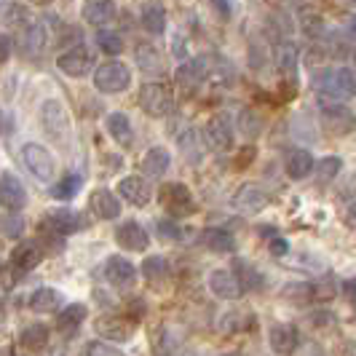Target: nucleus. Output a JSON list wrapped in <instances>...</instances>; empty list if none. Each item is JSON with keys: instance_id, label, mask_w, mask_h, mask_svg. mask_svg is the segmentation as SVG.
<instances>
[{"instance_id": "nucleus-1", "label": "nucleus", "mask_w": 356, "mask_h": 356, "mask_svg": "<svg viewBox=\"0 0 356 356\" xmlns=\"http://www.w3.org/2000/svg\"><path fill=\"white\" fill-rule=\"evenodd\" d=\"M314 89L321 99H346L356 97V70L351 67H327L314 75Z\"/></svg>"}, {"instance_id": "nucleus-2", "label": "nucleus", "mask_w": 356, "mask_h": 356, "mask_svg": "<svg viewBox=\"0 0 356 356\" xmlns=\"http://www.w3.org/2000/svg\"><path fill=\"white\" fill-rule=\"evenodd\" d=\"M321 126L335 137H346L356 129V113L335 99H321Z\"/></svg>"}, {"instance_id": "nucleus-3", "label": "nucleus", "mask_w": 356, "mask_h": 356, "mask_svg": "<svg viewBox=\"0 0 356 356\" xmlns=\"http://www.w3.org/2000/svg\"><path fill=\"white\" fill-rule=\"evenodd\" d=\"M94 86L102 94H121L131 86V70L124 62H105L94 70Z\"/></svg>"}, {"instance_id": "nucleus-4", "label": "nucleus", "mask_w": 356, "mask_h": 356, "mask_svg": "<svg viewBox=\"0 0 356 356\" xmlns=\"http://www.w3.org/2000/svg\"><path fill=\"white\" fill-rule=\"evenodd\" d=\"M161 204L172 217H185L196 212V201L191 196V188L185 182H166L161 185Z\"/></svg>"}, {"instance_id": "nucleus-5", "label": "nucleus", "mask_w": 356, "mask_h": 356, "mask_svg": "<svg viewBox=\"0 0 356 356\" xmlns=\"http://www.w3.org/2000/svg\"><path fill=\"white\" fill-rule=\"evenodd\" d=\"M22 161L30 169V175L35 179H40V182H49L56 175V161H54V156L43 145L27 143L22 147Z\"/></svg>"}, {"instance_id": "nucleus-6", "label": "nucleus", "mask_w": 356, "mask_h": 356, "mask_svg": "<svg viewBox=\"0 0 356 356\" xmlns=\"http://www.w3.org/2000/svg\"><path fill=\"white\" fill-rule=\"evenodd\" d=\"M140 107L147 115H153V118H163V115L172 113L175 97H172V91L166 89L163 83H145L143 89H140Z\"/></svg>"}, {"instance_id": "nucleus-7", "label": "nucleus", "mask_w": 356, "mask_h": 356, "mask_svg": "<svg viewBox=\"0 0 356 356\" xmlns=\"http://www.w3.org/2000/svg\"><path fill=\"white\" fill-rule=\"evenodd\" d=\"M40 121H43V129L51 134L54 140H62V137L70 134V113H67V107L62 105L59 99H46L43 102Z\"/></svg>"}, {"instance_id": "nucleus-8", "label": "nucleus", "mask_w": 356, "mask_h": 356, "mask_svg": "<svg viewBox=\"0 0 356 356\" xmlns=\"http://www.w3.org/2000/svg\"><path fill=\"white\" fill-rule=\"evenodd\" d=\"M209 70H212V56H193L188 59L177 72H175V81L185 91H196L207 78H209Z\"/></svg>"}, {"instance_id": "nucleus-9", "label": "nucleus", "mask_w": 356, "mask_h": 356, "mask_svg": "<svg viewBox=\"0 0 356 356\" xmlns=\"http://www.w3.org/2000/svg\"><path fill=\"white\" fill-rule=\"evenodd\" d=\"M56 67L65 72V75H70V78H81V75H86L94 67V54L83 43L81 46H72L65 54H59Z\"/></svg>"}, {"instance_id": "nucleus-10", "label": "nucleus", "mask_w": 356, "mask_h": 356, "mask_svg": "<svg viewBox=\"0 0 356 356\" xmlns=\"http://www.w3.org/2000/svg\"><path fill=\"white\" fill-rule=\"evenodd\" d=\"M115 244L126 252H145L150 244V236L137 220H126L115 228Z\"/></svg>"}, {"instance_id": "nucleus-11", "label": "nucleus", "mask_w": 356, "mask_h": 356, "mask_svg": "<svg viewBox=\"0 0 356 356\" xmlns=\"http://www.w3.org/2000/svg\"><path fill=\"white\" fill-rule=\"evenodd\" d=\"M268 201H270V196L260 185H241L238 193L233 196V209L241 214H257L266 209Z\"/></svg>"}, {"instance_id": "nucleus-12", "label": "nucleus", "mask_w": 356, "mask_h": 356, "mask_svg": "<svg viewBox=\"0 0 356 356\" xmlns=\"http://www.w3.org/2000/svg\"><path fill=\"white\" fill-rule=\"evenodd\" d=\"M105 279L113 286H118V289H131V286L137 284V268H134V263H129L126 257L115 254V257H110L105 263Z\"/></svg>"}, {"instance_id": "nucleus-13", "label": "nucleus", "mask_w": 356, "mask_h": 356, "mask_svg": "<svg viewBox=\"0 0 356 356\" xmlns=\"http://www.w3.org/2000/svg\"><path fill=\"white\" fill-rule=\"evenodd\" d=\"M27 204V191L22 185V179L14 175H0V207L8 212H19Z\"/></svg>"}, {"instance_id": "nucleus-14", "label": "nucleus", "mask_w": 356, "mask_h": 356, "mask_svg": "<svg viewBox=\"0 0 356 356\" xmlns=\"http://www.w3.org/2000/svg\"><path fill=\"white\" fill-rule=\"evenodd\" d=\"M209 289H212V295H217L220 300H236L244 292L238 276L233 270H225V268H217V270L209 273Z\"/></svg>"}, {"instance_id": "nucleus-15", "label": "nucleus", "mask_w": 356, "mask_h": 356, "mask_svg": "<svg viewBox=\"0 0 356 356\" xmlns=\"http://www.w3.org/2000/svg\"><path fill=\"white\" fill-rule=\"evenodd\" d=\"M94 330H97V335L105 340H115V343H124L134 335V330H137V324L134 321H126L121 316H102V319L94 321Z\"/></svg>"}, {"instance_id": "nucleus-16", "label": "nucleus", "mask_w": 356, "mask_h": 356, "mask_svg": "<svg viewBox=\"0 0 356 356\" xmlns=\"http://www.w3.org/2000/svg\"><path fill=\"white\" fill-rule=\"evenodd\" d=\"M207 140L212 145V150L225 153L233 147V126L228 115H214L207 124Z\"/></svg>"}, {"instance_id": "nucleus-17", "label": "nucleus", "mask_w": 356, "mask_h": 356, "mask_svg": "<svg viewBox=\"0 0 356 356\" xmlns=\"http://www.w3.org/2000/svg\"><path fill=\"white\" fill-rule=\"evenodd\" d=\"M298 65H300V51H298V46H295V43H282V46L276 49V67L282 72L284 83H289V86L298 83Z\"/></svg>"}, {"instance_id": "nucleus-18", "label": "nucleus", "mask_w": 356, "mask_h": 356, "mask_svg": "<svg viewBox=\"0 0 356 356\" xmlns=\"http://www.w3.org/2000/svg\"><path fill=\"white\" fill-rule=\"evenodd\" d=\"M115 14L118 8L113 0H83V8H81V17L94 27H105L107 22L115 19Z\"/></svg>"}, {"instance_id": "nucleus-19", "label": "nucleus", "mask_w": 356, "mask_h": 356, "mask_svg": "<svg viewBox=\"0 0 356 356\" xmlns=\"http://www.w3.org/2000/svg\"><path fill=\"white\" fill-rule=\"evenodd\" d=\"M89 209L97 214V217H102V220H115V217L121 214V201L115 198L113 191L97 188L89 198Z\"/></svg>"}, {"instance_id": "nucleus-20", "label": "nucleus", "mask_w": 356, "mask_h": 356, "mask_svg": "<svg viewBox=\"0 0 356 356\" xmlns=\"http://www.w3.org/2000/svg\"><path fill=\"white\" fill-rule=\"evenodd\" d=\"M268 340H270V348L276 354H292L300 346V335L292 324H273L268 332Z\"/></svg>"}, {"instance_id": "nucleus-21", "label": "nucleus", "mask_w": 356, "mask_h": 356, "mask_svg": "<svg viewBox=\"0 0 356 356\" xmlns=\"http://www.w3.org/2000/svg\"><path fill=\"white\" fill-rule=\"evenodd\" d=\"M314 166H316V161H314V156H311L308 150H303V147L289 150L284 159V172L289 179H305L314 172Z\"/></svg>"}, {"instance_id": "nucleus-22", "label": "nucleus", "mask_w": 356, "mask_h": 356, "mask_svg": "<svg viewBox=\"0 0 356 356\" xmlns=\"http://www.w3.org/2000/svg\"><path fill=\"white\" fill-rule=\"evenodd\" d=\"M40 257H43V250L30 244V241H24V244L11 250V266L17 268V273L22 276V273H30L33 268H38Z\"/></svg>"}, {"instance_id": "nucleus-23", "label": "nucleus", "mask_w": 356, "mask_h": 356, "mask_svg": "<svg viewBox=\"0 0 356 356\" xmlns=\"http://www.w3.org/2000/svg\"><path fill=\"white\" fill-rule=\"evenodd\" d=\"M137 65L145 75H163L166 72V62L163 54L153 46V43H140L137 46Z\"/></svg>"}, {"instance_id": "nucleus-24", "label": "nucleus", "mask_w": 356, "mask_h": 356, "mask_svg": "<svg viewBox=\"0 0 356 356\" xmlns=\"http://www.w3.org/2000/svg\"><path fill=\"white\" fill-rule=\"evenodd\" d=\"M46 222H49V231L59 233V236H72V233L81 231V225H86L83 217L70 212V209H56V212L49 214Z\"/></svg>"}, {"instance_id": "nucleus-25", "label": "nucleus", "mask_w": 356, "mask_h": 356, "mask_svg": "<svg viewBox=\"0 0 356 356\" xmlns=\"http://www.w3.org/2000/svg\"><path fill=\"white\" fill-rule=\"evenodd\" d=\"M118 191H121V196L126 198V204H134V207H145V204L150 201V188H147V182H145L143 177H137V175L121 179V182H118Z\"/></svg>"}, {"instance_id": "nucleus-26", "label": "nucleus", "mask_w": 356, "mask_h": 356, "mask_svg": "<svg viewBox=\"0 0 356 356\" xmlns=\"http://www.w3.org/2000/svg\"><path fill=\"white\" fill-rule=\"evenodd\" d=\"M105 124H107L110 137H113L118 145L129 147V145L134 143V129H131V121H129L126 113H110V115L105 118Z\"/></svg>"}, {"instance_id": "nucleus-27", "label": "nucleus", "mask_w": 356, "mask_h": 356, "mask_svg": "<svg viewBox=\"0 0 356 356\" xmlns=\"http://www.w3.org/2000/svg\"><path fill=\"white\" fill-rule=\"evenodd\" d=\"M59 303H62V295L54 286H38L30 295V311L35 314H54L59 311Z\"/></svg>"}, {"instance_id": "nucleus-28", "label": "nucleus", "mask_w": 356, "mask_h": 356, "mask_svg": "<svg viewBox=\"0 0 356 356\" xmlns=\"http://www.w3.org/2000/svg\"><path fill=\"white\" fill-rule=\"evenodd\" d=\"M233 273L238 276V282L244 289H254V292H260V289H266V276L257 270V268L247 263V260H241V257H236L233 260Z\"/></svg>"}, {"instance_id": "nucleus-29", "label": "nucleus", "mask_w": 356, "mask_h": 356, "mask_svg": "<svg viewBox=\"0 0 356 356\" xmlns=\"http://www.w3.org/2000/svg\"><path fill=\"white\" fill-rule=\"evenodd\" d=\"M83 319H86V305L83 303H72V305H67V308H62V314H59V319H56L59 332L72 338V335L78 332V327L83 324Z\"/></svg>"}, {"instance_id": "nucleus-30", "label": "nucleus", "mask_w": 356, "mask_h": 356, "mask_svg": "<svg viewBox=\"0 0 356 356\" xmlns=\"http://www.w3.org/2000/svg\"><path fill=\"white\" fill-rule=\"evenodd\" d=\"M169 166H172V156L163 147H150L143 156V169L147 172V177H163Z\"/></svg>"}, {"instance_id": "nucleus-31", "label": "nucleus", "mask_w": 356, "mask_h": 356, "mask_svg": "<svg viewBox=\"0 0 356 356\" xmlns=\"http://www.w3.org/2000/svg\"><path fill=\"white\" fill-rule=\"evenodd\" d=\"M143 27L150 35H161L166 30V11L159 0H147L143 6Z\"/></svg>"}, {"instance_id": "nucleus-32", "label": "nucleus", "mask_w": 356, "mask_h": 356, "mask_svg": "<svg viewBox=\"0 0 356 356\" xmlns=\"http://www.w3.org/2000/svg\"><path fill=\"white\" fill-rule=\"evenodd\" d=\"M49 338H51V330H49L46 324H30V327L22 330L19 343H22L24 348H30V351H40V348H46Z\"/></svg>"}, {"instance_id": "nucleus-33", "label": "nucleus", "mask_w": 356, "mask_h": 356, "mask_svg": "<svg viewBox=\"0 0 356 356\" xmlns=\"http://www.w3.org/2000/svg\"><path fill=\"white\" fill-rule=\"evenodd\" d=\"M204 244L212 252H217V254H231L236 250L233 236L228 231H222V228H209V231L204 233Z\"/></svg>"}, {"instance_id": "nucleus-34", "label": "nucleus", "mask_w": 356, "mask_h": 356, "mask_svg": "<svg viewBox=\"0 0 356 356\" xmlns=\"http://www.w3.org/2000/svg\"><path fill=\"white\" fill-rule=\"evenodd\" d=\"M81 188H83V177L81 175H67V177H62L51 188V196L56 201H70L72 196H78Z\"/></svg>"}, {"instance_id": "nucleus-35", "label": "nucleus", "mask_w": 356, "mask_h": 356, "mask_svg": "<svg viewBox=\"0 0 356 356\" xmlns=\"http://www.w3.org/2000/svg\"><path fill=\"white\" fill-rule=\"evenodd\" d=\"M43 46H46V30L40 24H30L22 33V49L30 54V56H35V54L43 51Z\"/></svg>"}, {"instance_id": "nucleus-36", "label": "nucleus", "mask_w": 356, "mask_h": 356, "mask_svg": "<svg viewBox=\"0 0 356 356\" xmlns=\"http://www.w3.org/2000/svg\"><path fill=\"white\" fill-rule=\"evenodd\" d=\"M97 46L99 51H105L107 56H118L124 51V38L118 35L115 30H99L97 33Z\"/></svg>"}, {"instance_id": "nucleus-37", "label": "nucleus", "mask_w": 356, "mask_h": 356, "mask_svg": "<svg viewBox=\"0 0 356 356\" xmlns=\"http://www.w3.org/2000/svg\"><path fill=\"white\" fill-rule=\"evenodd\" d=\"M340 166H343V161L338 156H327V159H321L314 169H316V182L319 185H327V182H332V179L340 175Z\"/></svg>"}, {"instance_id": "nucleus-38", "label": "nucleus", "mask_w": 356, "mask_h": 356, "mask_svg": "<svg viewBox=\"0 0 356 356\" xmlns=\"http://www.w3.org/2000/svg\"><path fill=\"white\" fill-rule=\"evenodd\" d=\"M238 129L244 131V137H250V140H254V137H260V131H263V115L257 113V110H244L241 115H238Z\"/></svg>"}, {"instance_id": "nucleus-39", "label": "nucleus", "mask_w": 356, "mask_h": 356, "mask_svg": "<svg viewBox=\"0 0 356 356\" xmlns=\"http://www.w3.org/2000/svg\"><path fill=\"white\" fill-rule=\"evenodd\" d=\"M282 295H284L289 303L305 305L316 298V284H286Z\"/></svg>"}, {"instance_id": "nucleus-40", "label": "nucleus", "mask_w": 356, "mask_h": 356, "mask_svg": "<svg viewBox=\"0 0 356 356\" xmlns=\"http://www.w3.org/2000/svg\"><path fill=\"white\" fill-rule=\"evenodd\" d=\"M143 273H145V279L159 282L163 276H169V263H166L163 257H159V254H150V257H145Z\"/></svg>"}, {"instance_id": "nucleus-41", "label": "nucleus", "mask_w": 356, "mask_h": 356, "mask_svg": "<svg viewBox=\"0 0 356 356\" xmlns=\"http://www.w3.org/2000/svg\"><path fill=\"white\" fill-rule=\"evenodd\" d=\"M0 233L8 236V238H19L24 233V220L17 212L0 214Z\"/></svg>"}, {"instance_id": "nucleus-42", "label": "nucleus", "mask_w": 356, "mask_h": 356, "mask_svg": "<svg viewBox=\"0 0 356 356\" xmlns=\"http://www.w3.org/2000/svg\"><path fill=\"white\" fill-rule=\"evenodd\" d=\"M300 30H303L308 38H319L324 33V19L316 14V11H303L300 14Z\"/></svg>"}, {"instance_id": "nucleus-43", "label": "nucleus", "mask_w": 356, "mask_h": 356, "mask_svg": "<svg viewBox=\"0 0 356 356\" xmlns=\"http://www.w3.org/2000/svg\"><path fill=\"white\" fill-rule=\"evenodd\" d=\"M159 231H161V238H169V241L182 238V228H179L177 222H172V220H159Z\"/></svg>"}, {"instance_id": "nucleus-44", "label": "nucleus", "mask_w": 356, "mask_h": 356, "mask_svg": "<svg viewBox=\"0 0 356 356\" xmlns=\"http://www.w3.org/2000/svg\"><path fill=\"white\" fill-rule=\"evenodd\" d=\"M86 354H91V356H118L121 351L115 348V346H110V343H99V340H94V343H89L86 348H83Z\"/></svg>"}, {"instance_id": "nucleus-45", "label": "nucleus", "mask_w": 356, "mask_h": 356, "mask_svg": "<svg viewBox=\"0 0 356 356\" xmlns=\"http://www.w3.org/2000/svg\"><path fill=\"white\" fill-rule=\"evenodd\" d=\"M241 316H244V314H222V324H220V327H222L225 332H238V330L244 327V324H241Z\"/></svg>"}, {"instance_id": "nucleus-46", "label": "nucleus", "mask_w": 356, "mask_h": 356, "mask_svg": "<svg viewBox=\"0 0 356 356\" xmlns=\"http://www.w3.org/2000/svg\"><path fill=\"white\" fill-rule=\"evenodd\" d=\"M286 252H289V241L282 238V236H273V238H270V254H273V257H284Z\"/></svg>"}, {"instance_id": "nucleus-47", "label": "nucleus", "mask_w": 356, "mask_h": 356, "mask_svg": "<svg viewBox=\"0 0 356 356\" xmlns=\"http://www.w3.org/2000/svg\"><path fill=\"white\" fill-rule=\"evenodd\" d=\"M11 273H17V268L11 266V263H6V266H0V282H3V286L6 289H11L14 286V276ZM19 276V273H17Z\"/></svg>"}, {"instance_id": "nucleus-48", "label": "nucleus", "mask_w": 356, "mask_h": 356, "mask_svg": "<svg viewBox=\"0 0 356 356\" xmlns=\"http://www.w3.org/2000/svg\"><path fill=\"white\" fill-rule=\"evenodd\" d=\"M209 6L217 11L220 19H231V0H209Z\"/></svg>"}, {"instance_id": "nucleus-49", "label": "nucleus", "mask_w": 356, "mask_h": 356, "mask_svg": "<svg viewBox=\"0 0 356 356\" xmlns=\"http://www.w3.org/2000/svg\"><path fill=\"white\" fill-rule=\"evenodd\" d=\"M11 59V38L0 35V65Z\"/></svg>"}, {"instance_id": "nucleus-50", "label": "nucleus", "mask_w": 356, "mask_h": 356, "mask_svg": "<svg viewBox=\"0 0 356 356\" xmlns=\"http://www.w3.org/2000/svg\"><path fill=\"white\" fill-rule=\"evenodd\" d=\"M254 159V145H247L241 153H238V159H236V163H238V169H244L250 161Z\"/></svg>"}, {"instance_id": "nucleus-51", "label": "nucleus", "mask_w": 356, "mask_h": 356, "mask_svg": "<svg viewBox=\"0 0 356 356\" xmlns=\"http://www.w3.org/2000/svg\"><path fill=\"white\" fill-rule=\"evenodd\" d=\"M314 324H332V314L330 311H319V314H314Z\"/></svg>"}, {"instance_id": "nucleus-52", "label": "nucleus", "mask_w": 356, "mask_h": 356, "mask_svg": "<svg viewBox=\"0 0 356 356\" xmlns=\"http://www.w3.org/2000/svg\"><path fill=\"white\" fill-rule=\"evenodd\" d=\"M348 35L356 40V19H351V24H348Z\"/></svg>"}, {"instance_id": "nucleus-53", "label": "nucleus", "mask_w": 356, "mask_h": 356, "mask_svg": "<svg viewBox=\"0 0 356 356\" xmlns=\"http://www.w3.org/2000/svg\"><path fill=\"white\" fill-rule=\"evenodd\" d=\"M6 3H8V0H0V6H6Z\"/></svg>"}, {"instance_id": "nucleus-54", "label": "nucleus", "mask_w": 356, "mask_h": 356, "mask_svg": "<svg viewBox=\"0 0 356 356\" xmlns=\"http://www.w3.org/2000/svg\"><path fill=\"white\" fill-rule=\"evenodd\" d=\"M38 3H49V0H38Z\"/></svg>"}]
</instances>
